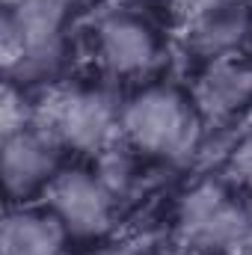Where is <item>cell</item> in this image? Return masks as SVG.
<instances>
[{"mask_svg":"<svg viewBox=\"0 0 252 255\" xmlns=\"http://www.w3.org/2000/svg\"><path fill=\"white\" fill-rule=\"evenodd\" d=\"M122 142L130 151L166 163H181L199 151L205 116L175 83H145L122 104Z\"/></svg>","mask_w":252,"mask_h":255,"instance_id":"cell-1","label":"cell"},{"mask_svg":"<svg viewBox=\"0 0 252 255\" xmlns=\"http://www.w3.org/2000/svg\"><path fill=\"white\" fill-rule=\"evenodd\" d=\"M36 122L63 148L98 157L122 139V104L101 86H65L39 107Z\"/></svg>","mask_w":252,"mask_h":255,"instance_id":"cell-2","label":"cell"},{"mask_svg":"<svg viewBox=\"0 0 252 255\" xmlns=\"http://www.w3.org/2000/svg\"><path fill=\"white\" fill-rule=\"evenodd\" d=\"M178 235L202 255H232L252 241V217L232 187L202 181L178 205Z\"/></svg>","mask_w":252,"mask_h":255,"instance_id":"cell-3","label":"cell"},{"mask_svg":"<svg viewBox=\"0 0 252 255\" xmlns=\"http://www.w3.org/2000/svg\"><path fill=\"white\" fill-rule=\"evenodd\" d=\"M92 57L110 80H142L160 63L163 39L145 15L113 9L92 27Z\"/></svg>","mask_w":252,"mask_h":255,"instance_id":"cell-4","label":"cell"},{"mask_svg":"<svg viewBox=\"0 0 252 255\" xmlns=\"http://www.w3.org/2000/svg\"><path fill=\"white\" fill-rule=\"evenodd\" d=\"M71 244H101L116 226L119 199L95 169H63L45 199Z\"/></svg>","mask_w":252,"mask_h":255,"instance_id":"cell-5","label":"cell"},{"mask_svg":"<svg viewBox=\"0 0 252 255\" xmlns=\"http://www.w3.org/2000/svg\"><path fill=\"white\" fill-rule=\"evenodd\" d=\"M60 160L63 145L39 122L0 136V175L9 205H33L45 199L54 178L63 172Z\"/></svg>","mask_w":252,"mask_h":255,"instance_id":"cell-6","label":"cell"},{"mask_svg":"<svg viewBox=\"0 0 252 255\" xmlns=\"http://www.w3.org/2000/svg\"><path fill=\"white\" fill-rule=\"evenodd\" d=\"M252 39V9L247 0H190L187 48L202 60H226L244 54Z\"/></svg>","mask_w":252,"mask_h":255,"instance_id":"cell-7","label":"cell"},{"mask_svg":"<svg viewBox=\"0 0 252 255\" xmlns=\"http://www.w3.org/2000/svg\"><path fill=\"white\" fill-rule=\"evenodd\" d=\"M193 98L205 119L232 122L252 113V57H226L205 63Z\"/></svg>","mask_w":252,"mask_h":255,"instance_id":"cell-8","label":"cell"},{"mask_svg":"<svg viewBox=\"0 0 252 255\" xmlns=\"http://www.w3.org/2000/svg\"><path fill=\"white\" fill-rule=\"evenodd\" d=\"M68 235L45 202L9 205L0 226V255H65Z\"/></svg>","mask_w":252,"mask_h":255,"instance_id":"cell-9","label":"cell"},{"mask_svg":"<svg viewBox=\"0 0 252 255\" xmlns=\"http://www.w3.org/2000/svg\"><path fill=\"white\" fill-rule=\"evenodd\" d=\"M36 113H39V107L30 104L27 89L6 80V89H3V98H0V136H9L15 130L30 128L36 122Z\"/></svg>","mask_w":252,"mask_h":255,"instance_id":"cell-10","label":"cell"},{"mask_svg":"<svg viewBox=\"0 0 252 255\" xmlns=\"http://www.w3.org/2000/svg\"><path fill=\"white\" fill-rule=\"evenodd\" d=\"M229 178L235 190L252 199V128L235 142L229 154Z\"/></svg>","mask_w":252,"mask_h":255,"instance_id":"cell-11","label":"cell"},{"mask_svg":"<svg viewBox=\"0 0 252 255\" xmlns=\"http://www.w3.org/2000/svg\"><path fill=\"white\" fill-rule=\"evenodd\" d=\"M0 3H3V12H6V9H15V6H21L27 0H0Z\"/></svg>","mask_w":252,"mask_h":255,"instance_id":"cell-12","label":"cell"}]
</instances>
